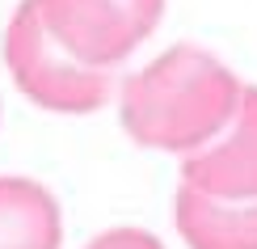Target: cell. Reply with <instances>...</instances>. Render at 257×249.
Here are the masks:
<instances>
[{
    "label": "cell",
    "mask_w": 257,
    "mask_h": 249,
    "mask_svg": "<svg viewBox=\"0 0 257 249\" xmlns=\"http://www.w3.org/2000/svg\"><path fill=\"white\" fill-rule=\"evenodd\" d=\"M244 85L202 47H169L118 89V114L135 144L160 152H198L232 123Z\"/></svg>",
    "instance_id": "6da1fadb"
},
{
    "label": "cell",
    "mask_w": 257,
    "mask_h": 249,
    "mask_svg": "<svg viewBox=\"0 0 257 249\" xmlns=\"http://www.w3.org/2000/svg\"><path fill=\"white\" fill-rule=\"evenodd\" d=\"M5 63L30 102L59 114H89L110 102L114 89V76L105 68H89L72 51H63V42L47 30L38 13V0L17 5L5 30Z\"/></svg>",
    "instance_id": "7a4b0ae2"
},
{
    "label": "cell",
    "mask_w": 257,
    "mask_h": 249,
    "mask_svg": "<svg viewBox=\"0 0 257 249\" xmlns=\"http://www.w3.org/2000/svg\"><path fill=\"white\" fill-rule=\"evenodd\" d=\"M38 13L63 51L110 72L156 30L165 0H38Z\"/></svg>",
    "instance_id": "3957f363"
},
{
    "label": "cell",
    "mask_w": 257,
    "mask_h": 249,
    "mask_svg": "<svg viewBox=\"0 0 257 249\" xmlns=\"http://www.w3.org/2000/svg\"><path fill=\"white\" fill-rule=\"evenodd\" d=\"M181 186H194L211 199H257V89L240 93L232 123L211 144L181 156Z\"/></svg>",
    "instance_id": "277c9868"
},
{
    "label": "cell",
    "mask_w": 257,
    "mask_h": 249,
    "mask_svg": "<svg viewBox=\"0 0 257 249\" xmlns=\"http://www.w3.org/2000/svg\"><path fill=\"white\" fill-rule=\"evenodd\" d=\"M173 220L190 249H257V199H211L194 186H181Z\"/></svg>",
    "instance_id": "5b68a950"
},
{
    "label": "cell",
    "mask_w": 257,
    "mask_h": 249,
    "mask_svg": "<svg viewBox=\"0 0 257 249\" xmlns=\"http://www.w3.org/2000/svg\"><path fill=\"white\" fill-rule=\"evenodd\" d=\"M59 203L30 178H0V249H59Z\"/></svg>",
    "instance_id": "8992f818"
},
{
    "label": "cell",
    "mask_w": 257,
    "mask_h": 249,
    "mask_svg": "<svg viewBox=\"0 0 257 249\" xmlns=\"http://www.w3.org/2000/svg\"><path fill=\"white\" fill-rule=\"evenodd\" d=\"M84 249H165V245L144 228H110V232H97Z\"/></svg>",
    "instance_id": "52a82bcc"
}]
</instances>
